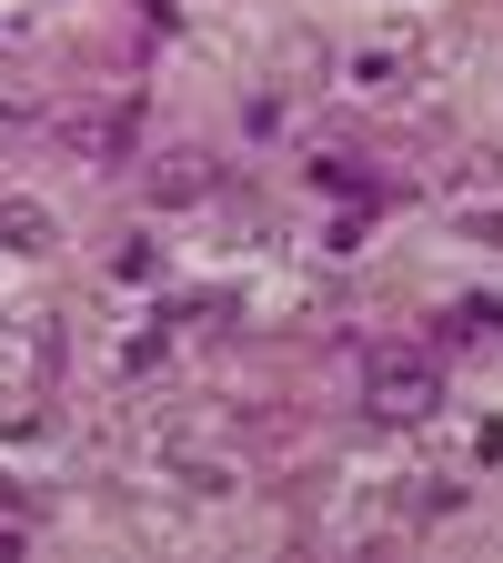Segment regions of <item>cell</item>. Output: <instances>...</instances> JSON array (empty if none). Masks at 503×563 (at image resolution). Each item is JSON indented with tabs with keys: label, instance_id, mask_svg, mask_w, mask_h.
<instances>
[{
	"label": "cell",
	"instance_id": "obj_1",
	"mask_svg": "<svg viewBox=\"0 0 503 563\" xmlns=\"http://www.w3.org/2000/svg\"><path fill=\"white\" fill-rule=\"evenodd\" d=\"M373 402L383 412H423L434 402V363H423V352H383L373 363Z\"/></svg>",
	"mask_w": 503,
	"mask_h": 563
},
{
	"label": "cell",
	"instance_id": "obj_2",
	"mask_svg": "<svg viewBox=\"0 0 503 563\" xmlns=\"http://www.w3.org/2000/svg\"><path fill=\"white\" fill-rule=\"evenodd\" d=\"M0 242H21V252H41V211H31V201H11V211H0Z\"/></svg>",
	"mask_w": 503,
	"mask_h": 563
}]
</instances>
